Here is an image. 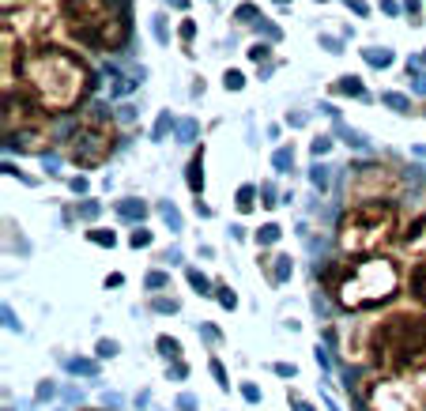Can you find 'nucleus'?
<instances>
[{
  "label": "nucleus",
  "mask_w": 426,
  "mask_h": 411,
  "mask_svg": "<svg viewBox=\"0 0 426 411\" xmlns=\"http://www.w3.org/2000/svg\"><path fill=\"white\" fill-rule=\"evenodd\" d=\"M20 83L23 91L50 114H72L95 91L91 64L57 42H34L20 57Z\"/></svg>",
  "instance_id": "nucleus-1"
},
{
  "label": "nucleus",
  "mask_w": 426,
  "mask_h": 411,
  "mask_svg": "<svg viewBox=\"0 0 426 411\" xmlns=\"http://www.w3.org/2000/svg\"><path fill=\"white\" fill-rule=\"evenodd\" d=\"M363 359L393 378H411L426 370V306H404L385 313L366 329Z\"/></svg>",
  "instance_id": "nucleus-2"
},
{
  "label": "nucleus",
  "mask_w": 426,
  "mask_h": 411,
  "mask_svg": "<svg viewBox=\"0 0 426 411\" xmlns=\"http://www.w3.org/2000/svg\"><path fill=\"white\" fill-rule=\"evenodd\" d=\"M404 283H407V272L400 268V260H393L388 253L347 257L325 272V291L347 313L377 310V306L393 302Z\"/></svg>",
  "instance_id": "nucleus-3"
},
{
  "label": "nucleus",
  "mask_w": 426,
  "mask_h": 411,
  "mask_svg": "<svg viewBox=\"0 0 426 411\" xmlns=\"http://www.w3.org/2000/svg\"><path fill=\"white\" fill-rule=\"evenodd\" d=\"M57 23L95 53H121L132 38V0H61Z\"/></svg>",
  "instance_id": "nucleus-4"
},
{
  "label": "nucleus",
  "mask_w": 426,
  "mask_h": 411,
  "mask_svg": "<svg viewBox=\"0 0 426 411\" xmlns=\"http://www.w3.org/2000/svg\"><path fill=\"white\" fill-rule=\"evenodd\" d=\"M393 241H400V208H396V200L347 204V211L336 223V246L344 257L385 253Z\"/></svg>",
  "instance_id": "nucleus-5"
},
{
  "label": "nucleus",
  "mask_w": 426,
  "mask_h": 411,
  "mask_svg": "<svg viewBox=\"0 0 426 411\" xmlns=\"http://www.w3.org/2000/svg\"><path fill=\"white\" fill-rule=\"evenodd\" d=\"M50 110H42L26 91L15 87L4 91V144L12 151L23 155H45L53 147V125H50Z\"/></svg>",
  "instance_id": "nucleus-6"
},
{
  "label": "nucleus",
  "mask_w": 426,
  "mask_h": 411,
  "mask_svg": "<svg viewBox=\"0 0 426 411\" xmlns=\"http://www.w3.org/2000/svg\"><path fill=\"white\" fill-rule=\"evenodd\" d=\"M114 147H117V125L102 106L87 110V114L72 125L68 140H64V155H68V163L79 166V170H95V166H102L109 155H114Z\"/></svg>",
  "instance_id": "nucleus-7"
},
{
  "label": "nucleus",
  "mask_w": 426,
  "mask_h": 411,
  "mask_svg": "<svg viewBox=\"0 0 426 411\" xmlns=\"http://www.w3.org/2000/svg\"><path fill=\"white\" fill-rule=\"evenodd\" d=\"M404 174L388 163H358L347 170L344 196L347 204H363V200H396L404 193Z\"/></svg>",
  "instance_id": "nucleus-8"
},
{
  "label": "nucleus",
  "mask_w": 426,
  "mask_h": 411,
  "mask_svg": "<svg viewBox=\"0 0 426 411\" xmlns=\"http://www.w3.org/2000/svg\"><path fill=\"white\" fill-rule=\"evenodd\" d=\"M358 396H363L366 411H419L426 392H419L415 381H407V378H393V373L374 370L370 378H363Z\"/></svg>",
  "instance_id": "nucleus-9"
},
{
  "label": "nucleus",
  "mask_w": 426,
  "mask_h": 411,
  "mask_svg": "<svg viewBox=\"0 0 426 411\" xmlns=\"http://www.w3.org/2000/svg\"><path fill=\"white\" fill-rule=\"evenodd\" d=\"M400 246H404L415 260L426 257V211H423V216H415V219L400 230Z\"/></svg>",
  "instance_id": "nucleus-10"
},
{
  "label": "nucleus",
  "mask_w": 426,
  "mask_h": 411,
  "mask_svg": "<svg viewBox=\"0 0 426 411\" xmlns=\"http://www.w3.org/2000/svg\"><path fill=\"white\" fill-rule=\"evenodd\" d=\"M407 294L419 306H426V257L411 260V272H407Z\"/></svg>",
  "instance_id": "nucleus-11"
},
{
  "label": "nucleus",
  "mask_w": 426,
  "mask_h": 411,
  "mask_svg": "<svg viewBox=\"0 0 426 411\" xmlns=\"http://www.w3.org/2000/svg\"><path fill=\"white\" fill-rule=\"evenodd\" d=\"M189 193L192 196L204 193V147L192 151V158H189Z\"/></svg>",
  "instance_id": "nucleus-12"
},
{
  "label": "nucleus",
  "mask_w": 426,
  "mask_h": 411,
  "mask_svg": "<svg viewBox=\"0 0 426 411\" xmlns=\"http://www.w3.org/2000/svg\"><path fill=\"white\" fill-rule=\"evenodd\" d=\"M332 91H336V95H351V98H366V87L358 76H340L332 83Z\"/></svg>",
  "instance_id": "nucleus-13"
},
{
  "label": "nucleus",
  "mask_w": 426,
  "mask_h": 411,
  "mask_svg": "<svg viewBox=\"0 0 426 411\" xmlns=\"http://www.w3.org/2000/svg\"><path fill=\"white\" fill-rule=\"evenodd\" d=\"M381 106L396 110V114H411V110H415V102L407 98V95H400V91H381Z\"/></svg>",
  "instance_id": "nucleus-14"
},
{
  "label": "nucleus",
  "mask_w": 426,
  "mask_h": 411,
  "mask_svg": "<svg viewBox=\"0 0 426 411\" xmlns=\"http://www.w3.org/2000/svg\"><path fill=\"white\" fill-rule=\"evenodd\" d=\"M264 268H268V279H272V283H280V279L291 272V257H268Z\"/></svg>",
  "instance_id": "nucleus-15"
},
{
  "label": "nucleus",
  "mask_w": 426,
  "mask_h": 411,
  "mask_svg": "<svg viewBox=\"0 0 426 411\" xmlns=\"http://www.w3.org/2000/svg\"><path fill=\"white\" fill-rule=\"evenodd\" d=\"M363 57H366V64H374V68H388V64H393V50H377V45H366Z\"/></svg>",
  "instance_id": "nucleus-16"
},
{
  "label": "nucleus",
  "mask_w": 426,
  "mask_h": 411,
  "mask_svg": "<svg viewBox=\"0 0 426 411\" xmlns=\"http://www.w3.org/2000/svg\"><path fill=\"white\" fill-rule=\"evenodd\" d=\"M144 204H136V200H121V204H117V216H121V219H144Z\"/></svg>",
  "instance_id": "nucleus-17"
},
{
  "label": "nucleus",
  "mask_w": 426,
  "mask_h": 411,
  "mask_svg": "<svg viewBox=\"0 0 426 411\" xmlns=\"http://www.w3.org/2000/svg\"><path fill=\"white\" fill-rule=\"evenodd\" d=\"M234 20L238 23H253V20H261V8H257V4H238L234 8Z\"/></svg>",
  "instance_id": "nucleus-18"
},
{
  "label": "nucleus",
  "mask_w": 426,
  "mask_h": 411,
  "mask_svg": "<svg viewBox=\"0 0 426 411\" xmlns=\"http://www.w3.org/2000/svg\"><path fill=\"white\" fill-rule=\"evenodd\" d=\"M272 241H280V227H275V223H264V227L257 230V246H272Z\"/></svg>",
  "instance_id": "nucleus-19"
},
{
  "label": "nucleus",
  "mask_w": 426,
  "mask_h": 411,
  "mask_svg": "<svg viewBox=\"0 0 426 411\" xmlns=\"http://www.w3.org/2000/svg\"><path fill=\"white\" fill-rule=\"evenodd\" d=\"M223 87H227V91H242V87H245V76H242L238 68H227V72H223Z\"/></svg>",
  "instance_id": "nucleus-20"
},
{
  "label": "nucleus",
  "mask_w": 426,
  "mask_h": 411,
  "mask_svg": "<svg viewBox=\"0 0 426 411\" xmlns=\"http://www.w3.org/2000/svg\"><path fill=\"white\" fill-rule=\"evenodd\" d=\"M253 196H257L253 185H242L238 189V211H253Z\"/></svg>",
  "instance_id": "nucleus-21"
},
{
  "label": "nucleus",
  "mask_w": 426,
  "mask_h": 411,
  "mask_svg": "<svg viewBox=\"0 0 426 411\" xmlns=\"http://www.w3.org/2000/svg\"><path fill=\"white\" fill-rule=\"evenodd\" d=\"M178 38H181L185 50H189V42L197 38V23H192V20H181V27H178Z\"/></svg>",
  "instance_id": "nucleus-22"
},
{
  "label": "nucleus",
  "mask_w": 426,
  "mask_h": 411,
  "mask_svg": "<svg viewBox=\"0 0 426 411\" xmlns=\"http://www.w3.org/2000/svg\"><path fill=\"white\" fill-rule=\"evenodd\" d=\"M159 351H162V354H170V359H178V354H181V343H178V340H170V336H159Z\"/></svg>",
  "instance_id": "nucleus-23"
},
{
  "label": "nucleus",
  "mask_w": 426,
  "mask_h": 411,
  "mask_svg": "<svg viewBox=\"0 0 426 411\" xmlns=\"http://www.w3.org/2000/svg\"><path fill=\"white\" fill-rule=\"evenodd\" d=\"M268 53H272V45H268V42H257V45H249V61H257V64H261V61H268Z\"/></svg>",
  "instance_id": "nucleus-24"
},
{
  "label": "nucleus",
  "mask_w": 426,
  "mask_h": 411,
  "mask_svg": "<svg viewBox=\"0 0 426 411\" xmlns=\"http://www.w3.org/2000/svg\"><path fill=\"white\" fill-rule=\"evenodd\" d=\"M87 238L95 241V246H114V241H117L114 230H109V234H106V230H87Z\"/></svg>",
  "instance_id": "nucleus-25"
},
{
  "label": "nucleus",
  "mask_w": 426,
  "mask_h": 411,
  "mask_svg": "<svg viewBox=\"0 0 426 411\" xmlns=\"http://www.w3.org/2000/svg\"><path fill=\"white\" fill-rule=\"evenodd\" d=\"M215 291H219V306H227V310H234V306H238V298H234L230 287H215Z\"/></svg>",
  "instance_id": "nucleus-26"
},
{
  "label": "nucleus",
  "mask_w": 426,
  "mask_h": 411,
  "mask_svg": "<svg viewBox=\"0 0 426 411\" xmlns=\"http://www.w3.org/2000/svg\"><path fill=\"white\" fill-rule=\"evenodd\" d=\"M211 373H215L219 389H230V381H227V370H223V362H219V359H211Z\"/></svg>",
  "instance_id": "nucleus-27"
},
{
  "label": "nucleus",
  "mask_w": 426,
  "mask_h": 411,
  "mask_svg": "<svg viewBox=\"0 0 426 411\" xmlns=\"http://www.w3.org/2000/svg\"><path fill=\"white\" fill-rule=\"evenodd\" d=\"M404 8H407V15H411V27H419V23H423V12H419V0H404Z\"/></svg>",
  "instance_id": "nucleus-28"
},
{
  "label": "nucleus",
  "mask_w": 426,
  "mask_h": 411,
  "mask_svg": "<svg viewBox=\"0 0 426 411\" xmlns=\"http://www.w3.org/2000/svg\"><path fill=\"white\" fill-rule=\"evenodd\" d=\"M128 241H132L136 249H140V246H151V230H132V238H128Z\"/></svg>",
  "instance_id": "nucleus-29"
},
{
  "label": "nucleus",
  "mask_w": 426,
  "mask_h": 411,
  "mask_svg": "<svg viewBox=\"0 0 426 411\" xmlns=\"http://www.w3.org/2000/svg\"><path fill=\"white\" fill-rule=\"evenodd\" d=\"M287 163H294V151H291V147H280V151H275V166L283 170Z\"/></svg>",
  "instance_id": "nucleus-30"
},
{
  "label": "nucleus",
  "mask_w": 426,
  "mask_h": 411,
  "mask_svg": "<svg viewBox=\"0 0 426 411\" xmlns=\"http://www.w3.org/2000/svg\"><path fill=\"white\" fill-rule=\"evenodd\" d=\"M189 283H192V287H200V291L208 294V279H204V276L197 272V268H189Z\"/></svg>",
  "instance_id": "nucleus-31"
},
{
  "label": "nucleus",
  "mask_w": 426,
  "mask_h": 411,
  "mask_svg": "<svg viewBox=\"0 0 426 411\" xmlns=\"http://www.w3.org/2000/svg\"><path fill=\"white\" fill-rule=\"evenodd\" d=\"M166 128H170V114H159V125H155V140H162Z\"/></svg>",
  "instance_id": "nucleus-32"
},
{
  "label": "nucleus",
  "mask_w": 426,
  "mask_h": 411,
  "mask_svg": "<svg viewBox=\"0 0 426 411\" xmlns=\"http://www.w3.org/2000/svg\"><path fill=\"white\" fill-rule=\"evenodd\" d=\"M328 147H332V140H328V136H317V140H313V155H325Z\"/></svg>",
  "instance_id": "nucleus-33"
},
{
  "label": "nucleus",
  "mask_w": 426,
  "mask_h": 411,
  "mask_svg": "<svg viewBox=\"0 0 426 411\" xmlns=\"http://www.w3.org/2000/svg\"><path fill=\"white\" fill-rule=\"evenodd\" d=\"M347 8H351L355 15H370V4H366V0H347Z\"/></svg>",
  "instance_id": "nucleus-34"
},
{
  "label": "nucleus",
  "mask_w": 426,
  "mask_h": 411,
  "mask_svg": "<svg viewBox=\"0 0 426 411\" xmlns=\"http://www.w3.org/2000/svg\"><path fill=\"white\" fill-rule=\"evenodd\" d=\"M170 283V276H162V272H151L147 276V287H166Z\"/></svg>",
  "instance_id": "nucleus-35"
},
{
  "label": "nucleus",
  "mask_w": 426,
  "mask_h": 411,
  "mask_svg": "<svg viewBox=\"0 0 426 411\" xmlns=\"http://www.w3.org/2000/svg\"><path fill=\"white\" fill-rule=\"evenodd\" d=\"M98 354H102V359H106V354H117V343L114 340H102L98 343Z\"/></svg>",
  "instance_id": "nucleus-36"
},
{
  "label": "nucleus",
  "mask_w": 426,
  "mask_h": 411,
  "mask_svg": "<svg viewBox=\"0 0 426 411\" xmlns=\"http://www.w3.org/2000/svg\"><path fill=\"white\" fill-rule=\"evenodd\" d=\"M381 12L385 15H400V4H396V0H381Z\"/></svg>",
  "instance_id": "nucleus-37"
},
{
  "label": "nucleus",
  "mask_w": 426,
  "mask_h": 411,
  "mask_svg": "<svg viewBox=\"0 0 426 411\" xmlns=\"http://www.w3.org/2000/svg\"><path fill=\"white\" fill-rule=\"evenodd\" d=\"M275 373H283V378H294V366H287V362H275Z\"/></svg>",
  "instance_id": "nucleus-38"
},
{
  "label": "nucleus",
  "mask_w": 426,
  "mask_h": 411,
  "mask_svg": "<svg viewBox=\"0 0 426 411\" xmlns=\"http://www.w3.org/2000/svg\"><path fill=\"white\" fill-rule=\"evenodd\" d=\"M242 392H245V400H253V404H257V400H261V392H257L253 385H242Z\"/></svg>",
  "instance_id": "nucleus-39"
},
{
  "label": "nucleus",
  "mask_w": 426,
  "mask_h": 411,
  "mask_svg": "<svg viewBox=\"0 0 426 411\" xmlns=\"http://www.w3.org/2000/svg\"><path fill=\"white\" fill-rule=\"evenodd\" d=\"M321 42L328 45V53H344V50H340V42H336V38H321Z\"/></svg>",
  "instance_id": "nucleus-40"
},
{
  "label": "nucleus",
  "mask_w": 426,
  "mask_h": 411,
  "mask_svg": "<svg viewBox=\"0 0 426 411\" xmlns=\"http://www.w3.org/2000/svg\"><path fill=\"white\" fill-rule=\"evenodd\" d=\"M294 408H298V411H310V404H302V400H298V396H294Z\"/></svg>",
  "instance_id": "nucleus-41"
},
{
  "label": "nucleus",
  "mask_w": 426,
  "mask_h": 411,
  "mask_svg": "<svg viewBox=\"0 0 426 411\" xmlns=\"http://www.w3.org/2000/svg\"><path fill=\"white\" fill-rule=\"evenodd\" d=\"M419 411H426V400H423V404H419Z\"/></svg>",
  "instance_id": "nucleus-42"
},
{
  "label": "nucleus",
  "mask_w": 426,
  "mask_h": 411,
  "mask_svg": "<svg viewBox=\"0 0 426 411\" xmlns=\"http://www.w3.org/2000/svg\"><path fill=\"white\" fill-rule=\"evenodd\" d=\"M87 411H102V408H87Z\"/></svg>",
  "instance_id": "nucleus-43"
},
{
  "label": "nucleus",
  "mask_w": 426,
  "mask_h": 411,
  "mask_svg": "<svg viewBox=\"0 0 426 411\" xmlns=\"http://www.w3.org/2000/svg\"><path fill=\"white\" fill-rule=\"evenodd\" d=\"M280 4H291V0H280Z\"/></svg>",
  "instance_id": "nucleus-44"
},
{
  "label": "nucleus",
  "mask_w": 426,
  "mask_h": 411,
  "mask_svg": "<svg viewBox=\"0 0 426 411\" xmlns=\"http://www.w3.org/2000/svg\"><path fill=\"white\" fill-rule=\"evenodd\" d=\"M423 64H426V53H423Z\"/></svg>",
  "instance_id": "nucleus-45"
}]
</instances>
